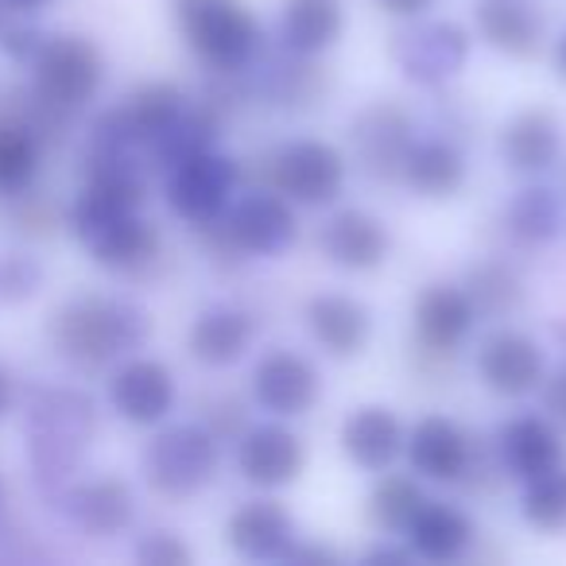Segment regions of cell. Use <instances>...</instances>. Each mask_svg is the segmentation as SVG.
<instances>
[{"label":"cell","instance_id":"27","mask_svg":"<svg viewBox=\"0 0 566 566\" xmlns=\"http://www.w3.org/2000/svg\"><path fill=\"white\" fill-rule=\"evenodd\" d=\"M501 151L516 171H547L563 151L558 120L547 109H524L504 125Z\"/></svg>","mask_w":566,"mask_h":566},{"label":"cell","instance_id":"2","mask_svg":"<svg viewBox=\"0 0 566 566\" xmlns=\"http://www.w3.org/2000/svg\"><path fill=\"white\" fill-rule=\"evenodd\" d=\"M71 229L90 249V256L102 268H109V272H136V268L151 264L159 252V233L148 221H140L136 210H128V206L113 202V198L97 195L90 187L74 202Z\"/></svg>","mask_w":566,"mask_h":566},{"label":"cell","instance_id":"6","mask_svg":"<svg viewBox=\"0 0 566 566\" xmlns=\"http://www.w3.org/2000/svg\"><path fill=\"white\" fill-rule=\"evenodd\" d=\"M213 470H218V439L213 431L195 423L167 427L144 450V478L159 496L182 501V496L198 493L213 478Z\"/></svg>","mask_w":566,"mask_h":566},{"label":"cell","instance_id":"33","mask_svg":"<svg viewBox=\"0 0 566 566\" xmlns=\"http://www.w3.org/2000/svg\"><path fill=\"white\" fill-rule=\"evenodd\" d=\"M524 520L543 532L566 527V465H555L543 478L527 481L524 493Z\"/></svg>","mask_w":566,"mask_h":566},{"label":"cell","instance_id":"20","mask_svg":"<svg viewBox=\"0 0 566 566\" xmlns=\"http://www.w3.org/2000/svg\"><path fill=\"white\" fill-rule=\"evenodd\" d=\"M307 326L331 357H357L373 338L369 311L349 295H315L307 303Z\"/></svg>","mask_w":566,"mask_h":566},{"label":"cell","instance_id":"31","mask_svg":"<svg viewBox=\"0 0 566 566\" xmlns=\"http://www.w3.org/2000/svg\"><path fill=\"white\" fill-rule=\"evenodd\" d=\"M423 489L416 485V478H403V473H388L385 481H377L369 496V516L380 532H403L411 524V516L423 504Z\"/></svg>","mask_w":566,"mask_h":566},{"label":"cell","instance_id":"21","mask_svg":"<svg viewBox=\"0 0 566 566\" xmlns=\"http://www.w3.org/2000/svg\"><path fill=\"white\" fill-rule=\"evenodd\" d=\"M295 520L275 501H252L233 512L226 527L229 547L241 558H283L292 547Z\"/></svg>","mask_w":566,"mask_h":566},{"label":"cell","instance_id":"23","mask_svg":"<svg viewBox=\"0 0 566 566\" xmlns=\"http://www.w3.org/2000/svg\"><path fill=\"white\" fill-rule=\"evenodd\" d=\"M342 450L354 465L369 473H380L396 462V454L403 450V427L400 419L392 416L388 408H357L354 416L346 419L342 427Z\"/></svg>","mask_w":566,"mask_h":566},{"label":"cell","instance_id":"36","mask_svg":"<svg viewBox=\"0 0 566 566\" xmlns=\"http://www.w3.org/2000/svg\"><path fill=\"white\" fill-rule=\"evenodd\" d=\"M136 558L140 563H148V566H167V563H175V566H187L190 563V551L182 547L175 535H164V532H156V535H148V539L136 547Z\"/></svg>","mask_w":566,"mask_h":566},{"label":"cell","instance_id":"30","mask_svg":"<svg viewBox=\"0 0 566 566\" xmlns=\"http://www.w3.org/2000/svg\"><path fill=\"white\" fill-rule=\"evenodd\" d=\"M40 171V133L17 113H0V195H20Z\"/></svg>","mask_w":566,"mask_h":566},{"label":"cell","instance_id":"3","mask_svg":"<svg viewBox=\"0 0 566 566\" xmlns=\"http://www.w3.org/2000/svg\"><path fill=\"white\" fill-rule=\"evenodd\" d=\"M175 20L187 48L213 71H244L260 51V24L244 0H175Z\"/></svg>","mask_w":566,"mask_h":566},{"label":"cell","instance_id":"37","mask_svg":"<svg viewBox=\"0 0 566 566\" xmlns=\"http://www.w3.org/2000/svg\"><path fill=\"white\" fill-rule=\"evenodd\" d=\"M0 48L9 51L17 63H32L43 48V35L35 28H9V32L0 35Z\"/></svg>","mask_w":566,"mask_h":566},{"label":"cell","instance_id":"25","mask_svg":"<svg viewBox=\"0 0 566 566\" xmlns=\"http://www.w3.org/2000/svg\"><path fill=\"white\" fill-rule=\"evenodd\" d=\"M403 535H408L411 555L431 558V563H450V558H458L465 547H470L473 524L465 512L454 509V504L423 501L416 516H411V524L403 527Z\"/></svg>","mask_w":566,"mask_h":566},{"label":"cell","instance_id":"26","mask_svg":"<svg viewBox=\"0 0 566 566\" xmlns=\"http://www.w3.org/2000/svg\"><path fill=\"white\" fill-rule=\"evenodd\" d=\"M342 28H346V17L338 0H283L280 35L292 55H323L342 40Z\"/></svg>","mask_w":566,"mask_h":566},{"label":"cell","instance_id":"1","mask_svg":"<svg viewBox=\"0 0 566 566\" xmlns=\"http://www.w3.org/2000/svg\"><path fill=\"white\" fill-rule=\"evenodd\" d=\"M144 338H148L144 311H136L133 303L105 300V295H78L51 318L55 354L74 369H105Z\"/></svg>","mask_w":566,"mask_h":566},{"label":"cell","instance_id":"13","mask_svg":"<svg viewBox=\"0 0 566 566\" xmlns=\"http://www.w3.org/2000/svg\"><path fill=\"white\" fill-rule=\"evenodd\" d=\"M478 373L496 396H527L543 385V354L527 334L496 331L481 342Z\"/></svg>","mask_w":566,"mask_h":566},{"label":"cell","instance_id":"41","mask_svg":"<svg viewBox=\"0 0 566 566\" xmlns=\"http://www.w3.org/2000/svg\"><path fill=\"white\" fill-rule=\"evenodd\" d=\"M403 563L408 558V551H388V547H380V551H373V555H365V563Z\"/></svg>","mask_w":566,"mask_h":566},{"label":"cell","instance_id":"11","mask_svg":"<svg viewBox=\"0 0 566 566\" xmlns=\"http://www.w3.org/2000/svg\"><path fill=\"white\" fill-rule=\"evenodd\" d=\"M307 465V450L295 439L287 427L268 423V427H252L241 434V447H237V470L249 485L260 489H280L292 485L295 478Z\"/></svg>","mask_w":566,"mask_h":566},{"label":"cell","instance_id":"8","mask_svg":"<svg viewBox=\"0 0 566 566\" xmlns=\"http://www.w3.org/2000/svg\"><path fill=\"white\" fill-rule=\"evenodd\" d=\"M213 226L221 229L229 249L252 252V256H280L295 241L292 202L283 195H268V190L244 195L241 202L226 206V213Z\"/></svg>","mask_w":566,"mask_h":566},{"label":"cell","instance_id":"24","mask_svg":"<svg viewBox=\"0 0 566 566\" xmlns=\"http://www.w3.org/2000/svg\"><path fill=\"white\" fill-rule=\"evenodd\" d=\"M478 28L489 48H496L509 59L539 55L543 43V17L527 0H481Z\"/></svg>","mask_w":566,"mask_h":566},{"label":"cell","instance_id":"9","mask_svg":"<svg viewBox=\"0 0 566 566\" xmlns=\"http://www.w3.org/2000/svg\"><path fill=\"white\" fill-rule=\"evenodd\" d=\"M233 182H237V167L229 159L213 156L210 148H202L182 156L179 164H171L167 198H171L179 218L195 221V226H213L226 213Z\"/></svg>","mask_w":566,"mask_h":566},{"label":"cell","instance_id":"7","mask_svg":"<svg viewBox=\"0 0 566 566\" xmlns=\"http://www.w3.org/2000/svg\"><path fill=\"white\" fill-rule=\"evenodd\" d=\"M268 179L287 202L323 206L346 187V156L326 140H292L272 156Z\"/></svg>","mask_w":566,"mask_h":566},{"label":"cell","instance_id":"39","mask_svg":"<svg viewBox=\"0 0 566 566\" xmlns=\"http://www.w3.org/2000/svg\"><path fill=\"white\" fill-rule=\"evenodd\" d=\"M377 4L392 17H419V12L431 9V0H377Z\"/></svg>","mask_w":566,"mask_h":566},{"label":"cell","instance_id":"16","mask_svg":"<svg viewBox=\"0 0 566 566\" xmlns=\"http://www.w3.org/2000/svg\"><path fill=\"white\" fill-rule=\"evenodd\" d=\"M411 120L396 105H373L354 120V144L361 156L365 171L380 175V179H400L403 159L411 148Z\"/></svg>","mask_w":566,"mask_h":566},{"label":"cell","instance_id":"42","mask_svg":"<svg viewBox=\"0 0 566 566\" xmlns=\"http://www.w3.org/2000/svg\"><path fill=\"white\" fill-rule=\"evenodd\" d=\"M9 4H12L17 12H40V9H48L51 0H9Z\"/></svg>","mask_w":566,"mask_h":566},{"label":"cell","instance_id":"38","mask_svg":"<svg viewBox=\"0 0 566 566\" xmlns=\"http://www.w3.org/2000/svg\"><path fill=\"white\" fill-rule=\"evenodd\" d=\"M543 403H547V411L558 423H566V369H558L555 377L543 385Z\"/></svg>","mask_w":566,"mask_h":566},{"label":"cell","instance_id":"10","mask_svg":"<svg viewBox=\"0 0 566 566\" xmlns=\"http://www.w3.org/2000/svg\"><path fill=\"white\" fill-rule=\"evenodd\" d=\"M252 396L272 416H307L318 400V373L292 349H272L252 369Z\"/></svg>","mask_w":566,"mask_h":566},{"label":"cell","instance_id":"22","mask_svg":"<svg viewBox=\"0 0 566 566\" xmlns=\"http://www.w3.org/2000/svg\"><path fill=\"white\" fill-rule=\"evenodd\" d=\"M133 489L120 478H97L82 481L66 493V516L86 535H117L133 524Z\"/></svg>","mask_w":566,"mask_h":566},{"label":"cell","instance_id":"35","mask_svg":"<svg viewBox=\"0 0 566 566\" xmlns=\"http://www.w3.org/2000/svg\"><path fill=\"white\" fill-rule=\"evenodd\" d=\"M40 283H43V268L35 264L32 256L12 252V256L0 260V303L32 300V295L40 292Z\"/></svg>","mask_w":566,"mask_h":566},{"label":"cell","instance_id":"4","mask_svg":"<svg viewBox=\"0 0 566 566\" xmlns=\"http://www.w3.org/2000/svg\"><path fill=\"white\" fill-rule=\"evenodd\" d=\"M94 439V403L71 388H48L28 411V447L43 481H63Z\"/></svg>","mask_w":566,"mask_h":566},{"label":"cell","instance_id":"5","mask_svg":"<svg viewBox=\"0 0 566 566\" xmlns=\"http://www.w3.org/2000/svg\"><path fill=\"white\" fill-rule=\"evenodd\" d=\"M32 66H35V97L55 113H74L86 102H94L105 74L102 51L90 40H82V35L43 40Z\"/></svg>","mask_w":566,"mask_h":566},{"label":"cell","instance_id":"40","mask_svg":"<svg viewBox=\"0 0 566 566\" xmlns=\"http://www.w3.org/2000/svg\"><path fill=\"white\" fill-rule=\"evenodd\" d=\"M12 403H17V380H12V373L0 365V419L9 416Z\"/></svg>","mask_w":566,"mask_h":566},{"label":"cell","instance_id":"29","mask_svg":"<svg viewBox=\"0 0 566 566\" xmlns=\"http://www.w3.org/2000/svg\"><path fill=\"white\" fill-rule=\"evenodd\" d=\"M400 179L423 198H447L465 182V159L442 140H411Z\"/></svg>","mask_w":566,"mask_h":566},{"label":"cell","instance_id":"14","mask_svg":"<svg viewBox=\"0 0 566 566\" xmlns=\"http://www.w3.org/2000/svg\"><path fill=\"white\" fill-rule=\"evenodd\" d=\"M396 63L403 66V74L423 86H434V82H447L450 74L462 71L465 55H470V40H465L462 28L454 24H427L416 28V32L400 35L392 48Z\"/></svg>","mask_w":566,"mask_h":566},{"label":"cell","instance_id":"32","mask_svg":"<svg viewBox=\"0 0 566 566\" xmlns=\"http://www.w3.org/2000/svg\"><path fill=\"white\" fill-rule=\"evenodd\" d=\"M465 295L473 300V311L478 315H504V311H516L520 300H524V287L520 280L501 264H481L470 272V287Z\"/></svg>","mask_w":566,"mask_h":566},{"label":"cell","instance_id":"18","mask_svg":"<svg viewBox=\"0 0 566 566\" xmlns=\"http://www.w3.org/2000/svg\"><path fill=\"white\" fill-rule=\"evenodd\" d=\"M318 249L326 260L346 272H373L388 256V233L373 213L365 210H342L318 233Z\"/></svg>","mask_w":566,"mask_h":566},{"label":"cell","instance_id":"34","mask_svg":"<svg viewBox=\"0 0 566 566\" xmlns=\"http://www.w3.org/2000/svg\"><path fill=\"white\" fill-rule=\"evenodd\" d=\"M509 229L520 241H551L558 229V202L551 190L527 187L509 206Z\"/></svg>","mask_w":566,"mask_h":566},{"label":"cell","instance_id":"43","mask_svg":"<svg viewBox=\"0 0 566 566\" xmlns=\"http://www.w3.org/2000/svg\"><path fill=\"white\" fill-rule=\"evenodd\" d=\"M555 71H558V74H563V78H566V35H563V40L555 43Z\"/></svg>","mask_w":566,"mask_h":566},{"label":"cell","instance_id":"28","mask_svg":"<svg viewBox=\"0 0 566 566\" xmlns=\"http://www.w3.org/2000/svg\"><path fill=\"white\" fill-rule=\"evenodd\" d=\"M249 342H252V318L244 311L213 307L195 318L187 346L195 354V361L221 369V365H233L249 349Z\"/></svg>","mask_w":566,"mask_h":566},{"label":"cell","instance_id":"12","mask_svg":"<svg viewBox=\"0 0 566 566\" xmlns=\"http://www.w3.org/2000/svg\"><path fill=\"white\" fill-rule=\"evenodd\" d=\"M109 403L120 411V419L136 427H151L171 411L175 403V377L167 365L133 357L109 380Z\"/></svg>","mask_w":566,"mask_h":566},{"label":"cell","instance_id":"17","mask_svg":"<svg viewBox=\"0 0 566 566\" xmlns=\"http://www.w3.org/2000/svg\"><path fill=\"white\" fill-rule=\"evenodd\" d=\"M408 462L427 481H462L470 473V439L450 419L427 416L408 434Z\"/></svg>","mask_w":566,"mask_h":566},{"label":"cell","instance_id":"15","mask_svg":"<svg viewBox=\"0 0 566 566\" xmlns=\"http://www.w3.org/2000/svg\"><path fill=\"white\" fill-rule=\"evenodd\" d=\"M473 300L462 287H427L416 303V338L423 346V354L431 357H454L458 346L470 338L473 331Z\"/></svg>","mask_w":566,"mask_h":566},{"label":"cell","instance_id":"19","mask_svg":"<svg viewBox=\"0 0 566 566\" xmlns=\"http://www.w3.org/2000/svg\"><path fill=\"white\" fill-rule=\"evenodd\" d=\"M496 447H501V462L512 478L535 481L563 465V439L558 431L539 416H520L496 431Z\"/></svg>","mask_w":566,"mask_h":566}]
</instances>
